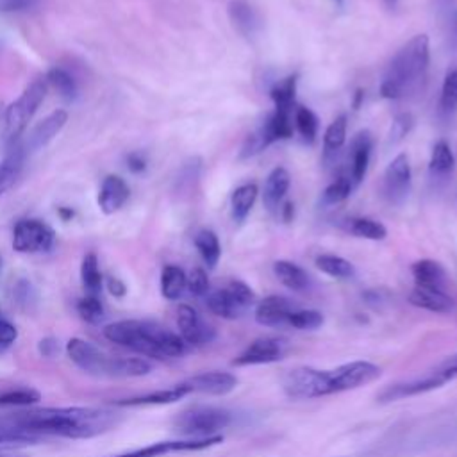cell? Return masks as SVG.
Instances as JSON below:
<instances>
[{
    "label": "cell",
    "mask_w": 457,
    "mask_h": 457,
    "mask_svg": "<svg viewBox=\"0 0 457 457\" xmlns=\"http://www.w3.org/2000/svg\"><path fill=\"white\" fill-rule=\"evenodd\" d=\"M116 412L98 407H41L0 416V443H37L43 436L87 439L116 425Z\"/></svg>",
    "instance_id": "6da1fadb"
},
{
    "label": "cell",
    "mask_w": 457,
    "mask_h": 457,
    "mask_svg": "<svg viewBox=\"0 0 457 457\" xmlns=\"http://www.w3.org/2000/svg\"><path fill=\"white\" fill-rule=\"evenodd\" d=\"M186 395H189L186 391V387L182 384H177L173 387L168 389H159V391H152L146 395H139V396H130V398H121V400H114L112 405L116 407H139V405H166V403H173L179 402L180 398H184Z\"/></svg>",
    "instance_id": "603a6c76"
},
{
    "label": "cell",
    "mask_w": 457,
    "mask_h": 457,
    "mask_svg": "<svg viewBox=\"0 0 457 457\" xmlns=\"http://www.w3.org/2000/svg\"><path fill=\"white\" fill-rule=\"evenodd\" d=\"M232 421V414L227 409L214 405H193L182 411L175 420V428L186 437L200 439V437H214L220 436L223 428H227Z\"/></svg>",
    "instance_id": "277c9868"
},
{
    "label": "cell",
    "mask_w": 457,
    "mask_h": 457,
    "mask_svg": "<svg viewBox=\"0 0 457 457\" xmlns=\"http://www.w3.org/2000/svg\"><path fill=\"white\" fill-rule=\"evenodd\" d=\"M289 184H291V177L286 168L277 166L270 171V175L266 177V182H264V189H262V202L268 211L278 209V205L282 204V200L289 189Z\"/></svg>",
    "instance_id": "7402d4cb"
},
{
    "label": "cell",
    "mask_w": 457,
    "mask_h": 457,
    "mask_svg": "<svg viewBox=\"0 0 457 457\" xmlns=\"http://www.w3.org/2000/svg\"><path fill=\"white\" fill-rule=\"evenodd\" d=\"M448 378L443 377L441 373L437 371H432L425 377H420V378H412V380H407V382H396V384H391V386H386L377 400L382 402V403H387V402H396V400H403V398H411V396H416V395H421V393H427V391H432V389H437L441 387Z\"/></svg>",
    "instance_id": "5bb4252c"
},
{
    "label": "cell",
    "mask_w": 457,
    "mask_h": 457,
    "mask_svg": "<svg viewBox=\"0 0 457 457\" xmlns=\"http://www.w3.org/2000/svg\"><path fill=\"white\" fill-rule=\"evenodd\" d=\"M152 362L145 357H116L114 377H143L152 371Z\"/></svg>",
    "instance_id": "8d00e7d4"
},
{
    "label": "cell",
    "mask_w": 457,
    "mask_h": 457,
    "mask_svg": "<svg viewBox=\"0 0 457 457\" xmlns=\"http://www.w3.org/2000/svg\"><path fill=\"white\" fill-rule=\"evenodd\" d=\"M177 327L179 336L186 345L202 346L214 339V330L200 318V314L191 305H179L177 309Z\"/></svg>",
    "instance_id": "4fadbf2b"
},
{
    "label": "cell",
    "mask_w": 457,
    "mask_h": 457,
    "mask_svg": "<svg viewBox=\"0 0 457 457\" xmlns=\"http://www.w3.org/2000/svg\"><path fill=\"white\" fill-rule=\"evenodd\" d=\"M346 141V114L337 116L325 130L323 146L327 154H336Z\"/></svg>",
    "instance_id": "74e56055"
},
{
    "label": "cell",
    "mask_w": 457,
    "mask_h": 457,
    "mask_svg": "<svg viewBox=\"0 0 457 457\" xmlns=\"http://www.w3.org/2000/svg\"><path fill=\"white\" fill-rule=\"evenodd\" d=\"M384 2H386V4H387V5H395V4H396V2H398V0H384Z\"/></svg>",
    "instance_id": "6f0895ef"
},
{
    "label": "cell",
    "mask_w": 457,
    "mask_h": 457,
    "mask_svg": "<svg viewBox=\"0 0 457 457\" xmlns=\"http://www.w3.org/2000/svg\"><path fill=\"white\" fill-rule=\"evenodd\" d=\"M25 154L20 146V141H16L11 148L9 154L4 157V161L0 162V195L5 193L20 177L23 161H25Z\"/></svg>",
    "instance_id": "4316f807"
},
{
    "label": "cell",
    "mask_w": 457,
    "mask_h": 457,
    "mask_svg": "<svg viewBox=\"0 0 457 457\" xmlns=\"http://www.w3.org/2000/svg\"><path fill=\"white\" fill-rule=\"evenodd\" d=\"M439 105L445 112L457 111V68L450 70L443 80Z\"/></svg>",
    "instance_id": "f6af8a7d"
},
{
    "label": "cell",
    "mask_w": 457,
    "mask_h": 457,
    "mask_svg": "<svg viewBox=\"0 0 457 457\" xmlns=\"http://www.w3.org/2000/svg\"><path fill=\"white\" fill-rule=\"evenodd\" d=\"M273 273L278 282L291 291H305L309 287L307 271L291 261H275Z\"/></svg>",
    "instance_id": "484cf974"
},
{
    "label": "cell",
    "mask_w": 457,
    "mask_h": 457,
    "mask_svg": "<svg viewBox=\"0 0 457 457\" xmlns=\"http://www.w3.org/2000/svg\"><path fill=\"white\" fill-rule=\"evenodd\" d=\"M223 437L221 436H214V437H200V439H193V437H186V439H168V441H157L152 445H146L143 448H136L130 452H123L118 455H111V457H161L166 453H173V452H196V450H205L211 448L218 443H221Z\"/></svg>",
    "instance_id": "8fae6325"
},
{
    "label": "cell",
    "mask_w": 457,
    "mask_h": 457,
    "mask_svg": "<svg viewBox=\"0 0 457 457\" xmlns=\"http://www.w3.org/2000/svg\"><path fill=\"white\" fill-rule=\"evenodd\" d=\"M41 400V395L30 387L0 393V407H30Z\"/></svg>",
    "instance_id": "f35d334b"
},
{
    "label": "cell",
    "mask_w": 457,
    "mask_h": 457,
    "mask_svg": "<svg viewBox=\"0 0 457 457\" xmlns=\"http://www.w3.org/2000/svg\"><path fill=\"white\" fill-rule=\"evenodd\" d=\"M328 373L332 393H343L375 382L380 377V368L368 361H352L328 370Z\"/></svg>",
    "instance_id": "30bf717a"
},
{
    "label": "cell",
    "mask_w": 457,
    "mask_h": 457,
    "mask_svg": "<svg viewBox=\"0 0 457 457\" xmlns=\"http://www.w3.org/2000/svg\"><path fill=\"white\" fill-rule=\"evenodd\" d=\"M68 121V114L66 111L59 109V111H54L52 114H48L43 121H39L32 130L30 134L27 136V139L23 143H20L21 150L25 155L46 146L61 130L62 127L66 125Z\"/></svg>",
    "instance_id": "e0dca14e"
},
{
    "label": "cell",
    "mask_w": 457,
    "mask_h": 457,
    "mask_svg": "<svg viewBox=\"0 0 457 457\" xmlns=\"http://www.w3.org/2000/svg\"><path fill=\"white\" fill-rule=\"evenodd\" d=\"M55 243L54 230L41 220H21L12 232V248L20 253L48 252Z\"/></svg>",
    "instance_id": "9c48e42d"
},
{
    "label": "cell",
    "mask_w": 457,
    "mask_h": 457,
    "mask_svg": "<svg viewBox=\"0 0 457 457\" xmlns=\"http://www.w3.org/2000/svg\"><path fill=\"white\" fill-rule=\"evenodd\" d=\"M228 14H230V20L234 21V25L239 29V32H243L245 36H250L255 32L257 25H259V18L248 2L232 0L228 4Z\"/></svg>",
    "instance_id": "f546056e"
},
{
    "label": "cell",
    "mask_w": 457,
    "mask_h": 457,
    "mask_svg": "<svg viewBox=\"0 0 457 457\" xmlns=\"http://www.w3.org/2000/svg\"><path fill=\"white\" fill-rule=\"evenodd\" d=\"M46 82H50L62 98L66 100H71L75 98L77 95V84H75V79L62 68H52L48 73H46Z\"/></svg>",
    "instance_id": "60d3db41"
},
{
    "label": "cell",
    "mask_w": 457,
    "mask_h": 457,
    "mask_svg": "<svg viewBox=\"0 0 457 457\" xmlns=\"http://www.w3.org/2000/svg\"><path fill=\"white\" fill-rule=\"evenodd\" d=\"M334 2H337V4H341V0H334Z\"/></svg>",
    "instance_id": "91938a15"
},
{
    "label": "cell",
    "mask_w": 457,
    "mask_h": 457,
    "mask_svg": "<svg viewBox=\"0 0 457 457\" xmlns=\"http://www.w3.org/2000/svg\"><path fill=\"white\" fill-rule=\"evenodd\" d=\"M287 352V341L280 337H257L253 339L234 361V366H257L280 361Z\"/></svg>",
    "instance_id": "7c38bea8"
},
{
    "label": "cell",
    "mask_w": 457,
    "mask_h": 457,
    "mask_svg": "<svg viewBox=\"0 0 457 457\" xmlns=\"http://www.w3.org/2000/svg\"><path fill=\"white\" fill-rule=\"evenodd\" d=\"M129 195H130V189L127 182L118 175H109L102 182V187L98 193V205L102 212L112 214L125 205V202L129 200Z\"/></svg>",
    "instance_id": "ffe728a7"
},
{
    "label": "cell",
    "mask_w": 457,
    "mask_h": 457,
    "mask_svg": "<svg viewBox=\"0 0 457 457\" xmlns=\"http://www.w3.org/2000/svg\"><path fill=\"white\" fill-rule=\"evenodd\" d=\"M80 280L87 295L96 296L102 289V273L98 268V259L95 253H86L80 264Z\"/></svg>",
    "instance_id": "e575fe53"
},
{
    "label": "cell",
    "mask_w": 457,
    "mask_h": 457,
    "mask_svg": "<svg viewBox=\"0 0 457 457\" xmlns=\"http://www.w3.org/2000/svg\"><path fill=\"white\" fill-rule=\"evenodd\" d=\"M187 393L223 396L236 389L237 378L228 371H204L180 382Z\"/></svg>",
    "instance_id": "2e32d148"
},
{
    "label": "cell",
    "mask_w": 457,
    "mask_h": 457,
    "mask_svg": "<svg viewBox=\"0 0 457 457\" xmlns=\"http://www.w3.org/2000/svg\"><path fill=\"white\" fill-rule=\"evenodd\" d=\"M409 302L420 309L430 312H450L455 305L453 298L445 289H432V287H418L409 295Z\"/></svg>",
    "instance_id": "44dd1931"
},
{
    "label": "cell",
    "mask_w": 457,
    "mask_h": 457,
    "mask_svg": "<svg viewBox=\"0 0 457 457\" xmlns=\"http://www.w3.org/2000/svg\"><path fill=\"white\" fill-rule=\"evenodd\" d=\"M346 230L357 237H364V239H373V241H380L387 236V228L373 220V218H350L346 223Z\"/></svg>",
    "instance_id": "836d02e7"
},
{
    "label": "cell",
    "mask_w": 457,
    "mask_h": 457,
    "mask_svg": "<svg viewBox=\"0 0 457 457\" xmlns=\"http://www.w3.org/2000/svg\"><path fill=\"white\" fill-rule=\"evenodd\" d=\"M209 311L225 320H237L255 303V293L243 280H230L227 286L205 295Z\"/></svg>",
    "instance_id": "8992f818"
},
{
    "label": "cell",
    "mask_w": 457,
    "mask_h": 457,
    "mask_svg": "<svg viewBox=\"0 0 457 457\" xmlns=\"http://www.w3.org/2000/svg\"><path fill=\"white\" fill-rule=\"evenodd\" d=\"M437 373H441L443 377H446L448 380L450 378H453V377H457V355L455 357H450V359H446L437 370H436Z\"/></svg>",
    "instance_id": "f907efd6"
},
{
    "label": "cell",
    "mask_w": 457,
    "mask_h": 457,
    "mask_svg": "<svg viewBox=\"0 0 457 457\" xmlns=\"http://www.w3.org/2000/svg\"><path fill=\"white\" fill-rule=\"evenodd\" d=\"M187 291L195 296H205L209 293V278L202 268H195L187 275Z\"/></svg>",
    "instance_id": "bcb514c9"
},
{
    "label": "cell",
    "mask_w": 457,
    "mask_h": 457,
    "mask_svg": "<svg viewBox=\"0 0 457 457\" xmlns=\"http://www.w3.org/2000/svg\"><path fill=\"white\" fill-rule=\"evenodd\" d=\"M352 187H353V184L348 177H339L330 186H327V189L321 195V204L323 205H334V204L343 202L345 198L350 196Z\"/></svg>",
    "instance_id": "ee69618b"
},
{
    "label": "cell",
    "mask_w": 457,
    "mask_h": 457,
    "mask_svg": "<svg viewBox=\"0 0 457 457\" xmlns=\"http://www.w3.org/2000/svg\"><path fill=\"white\" fill-rule=\"evenodd\" d=\"M59 212H61V216H62L64 220H68V218L73 216V212H71V211H66V209H59Z\"/></svg>",
    "instance_id": "9f6ffc18"
},
{
    "label": "cell",
    "mask_w": 457,
    "mask_h": 457,
    "mask_svg": "<svg viewBox=\"0 0 457 457\" xmlns=\"http://www.w3.org/2000/svg\"><path fill=\"white\" fill-rule=\"evenodd\" d=\"M257 193H259V189H257V184H253V182L243 184L234 189V193L230 196V205H232V218L237 223H241L252 211Z\"/></svg>",
    "instance_id": "f1b7e54d"
},
{
    "label": "cell",
    "mask_w": 457,
    "mask_h": 457,
    "mask_svg": "<svg viewBox=\"0 0 457 457\" xmlns=\"http://www.w3.org/2000/svg\"><path fill=\"white\" fill-rule=\"evenodd\" d=\"M127 164H129V170H130V171L139 173V171H143V170L146 168V159H145L141 154L134 152V154H130V155L127 157Z\"/></svg>",
    "instance_id": "816d5d0a"
},
{
    "label": "cell",
    "mask_w": 457,
    "mask_h": 457,
    "mask_svg": "<svg viewBox=\"0 0 457 457\" xmlns=\"http://www.w3.org/2000/svg\"><path fill=\"white\" fill-rule=\"evenodd\" d=\"M46 95V80H34L25 87V91L5 109V137L11 145L20 141V136L27 129L29 121L36 114Z\"/></svg>",
    "instance_id": "5b68a950"
},
{
    "label": "cell",
    "mask_w": 457,
    "mask_h": 457,
    "mask_svg": "<svg viewBox=\"0 0 457 457\" xmlns=\"http://www.w3.org/2000/svg\"><path fill=\"white\" fill-rule=\"evenodd\" d=\"M414 286L418 287H432L445 289L446 286V270L441 262L434 259H420L411 266Z\"/></svg>",
    "instance_id": "cb8c5ba5"
},
{
    "label": "cell",
    "mask_w": 457,
    "mask_h": 457,
    "mask_svg": "<svg viewBox=\"0 0 457 457\" xmlns=\"http://www.w3.org/2000/svg\"><path fill=\"white\" fill-rule=\"evenodd\" d=\"M195 246L200 257L204 259V262L207 264V268H214L218 264L221 255V246H220L218 236L212 230H207V228L200 230L195 236Z\"/></svg>",
    "instance_id": "d6a6232c"
},
{
    "label": "cell",
    "mask_w": 457,
    "mask_h": 457,
    "mask_svg": "<svg viewBox=\"0 0 457 457\" xmlns=\"http://www.w3.org/2000/svg\"><path fill=\"white\" fill-rule=\"evenodd\" d=\"M16 339H18V328L11 321L0 318V348L12 345Z\"/></svg>",
    "instance_id": "c3c4849f"
},
{
    "label": "cell",
    "mask_w": 457,
    "mask_h": 457,
    "mask_svg": "<svg viewBox=\"0 0 457 457\" xmlns=\"http://www.w3.org/2000/svg\"><path fill=\"white\" fill-rule=\"evenodd\" d=\"M66 353L82 371L96 377H114L116 357H109L95 343L82 337H71L66 343Z\"/></svg>",
    "instance_id": "ba28073f"
},
{
    "label": "cell",
    "mask_w": 457,
    "mask_h": 457,
    "mask_svg": "<svg viewBox=\"0 0 457 457\" xmlns=\"http://www.w3.org/2000/svg\"><path fill=\"white\" fill-rule=\"evenodd\" d=\"M293 204L291 202H286L284 204V207H282V218L286 220V221H291V218H293Z\"/></svg>",
    "instance_id": "db71d44e"
},
{
    "label": "cell",
    "mask_w": 457,
    "mask_h": 457,
    "mask_svg": "<svg viewBox=\"0 0 457 457\" xmlns=\"http://www.w3.org/2000/svg\"><path fill=\"white\" fill-rule=\"evenodd\" d=\"M361 98H362V91H361V89H357V91H355V100H353V107H355V109L359 107Z\"/></svg>",
    "instance_id": "11a10c76"
},
{
    "label": "cell",
    "mask_w": 457,
    "mask_h": 457,
    "mask_svg": "<svg viewBox=\"0 0 457 457\" xmlns=\"http://www.w3.org/2000/svg\"><path fill=\"white\" fill-rule=\"evenodd\" d=\"M187 289V277L182 268L168 264L161 271V293L166 300H179Z\"/></svg>",
    "instance_id": "83f0119b"
},
{
    "label": "cell",
    "mask_w": 457,
    "mask_h": 457,
    "mask_svg": "<svg viewBox=\"0 0 457 457\" xmlns=\"http://www.w3.org/2000/svg\"><path fill=\"white\" fill-rule=\"evenodd\" d=\"M373 148V137L368 130H361L353 136L350 143V175L352 184H359L368 170L370 155Z\"/></svg>",
    "instance_id": "d6986e66"
},
{
    "label": "cell",
    "mask_w": 457,
    "mask_h": 457,
    "mask_svg": "<svg viewBox=\"0 0 457 457\" xmlns=\"http://www.w3.org/2000/svg\"><path fill=\"white\" fill-rule=\"evenodd\" d=\"M0 457H12V455H5V453H2V452H0Z\"/></svg>",
    "instance_id": "680465c9"
},
{
    "label": "cell",
    "mask_w": 457,
    "mask_h": 457,
    "mask_svg": "<svg viewBox=\"0 0 457 457\" xmlns=\"http://www.w3.org/2000/svg\"><path fill=\"white\" fill-rule=\"evenodd\" d=\"M296 82H298V75H287L270 89V96L275 104V109H280V111L293 109L295 96H296Z\"/></svg>",
    "instance_id": "1f68e13d"
},
{
    "label": "cell",
    "mask_w": 457,
    "mask_h": 457,
    "mask_svg": "<svg viewBox=\"0 0 457 457\" xmlns=\"http://www.w3.org/2000/svg\"><path fill=\"white\" fill-rule=\"evenodd\" d=\"M36 0H0V12H11V11H21L34 4Z\"/></svg>",
    "instance_id": "681fc988"
},
{
    "label": "cell",
    "mask_w": 457,
    "mask_h": 457,
    "mask_svg": "<svg viewBox=\"0 0 457 457\" xmlns=\"http://www.w3.org/2000/svg\"><path fill=\"white\" fill-rule=\"evenodd\" d=\"M412 127V116L407 114V112H402L398 114L395 120H393V125H391V130H389V137L387 141L389 143H398L400 139H403V136L411 130Z\"/></svg>",
    "instance_id": "7dc6e473"
},
{
    "label": "cell",
    "mask_w": 457,
    "mask_h": 457,
    "mask_svg": "<svg viewBox=\"0 0 457 457\" xmlns=\"http://www.w3.org/2000/svg\"><path fill=\"white\" fill-rule=\"evenodd\" d=\"M264 148L278 139H287L293 136V121H291V111H280L275 109L268 120L262 123V127L257 130Z\"/></svg>",
    "instance_id": "d4e9b609"
},
{
    "label": "cell",
    "mask_w": 457,
    "mask_h": 457,
    "mask_svg": "<svg viewBox=\"0 0 457 457\" xmlns=\"http://www.w3.org/2000/svg\"><path fill=\"white\" fill-rule=\"evenodd\" d=\"M295 125L305 141H314L320 123H318V116L311 109L298 107L295 111Z\"/></svg>",
    "instance_id": "7bdbcfd3"
},
{
    "label": "cell",
    "mask_w": 457,
    "mask_h": 457,
    "mask_svg": "<svg viewBox=\"0 0 457 457\" xmlns=\"http://www.w3.org/2000/svg\"><path fill=\"white\" fill-rule=\"evenodd\" d=\"M411 189V164L407 154H398L384 173V193L391 204H402Z\"/></svg>",
    "instance_id": "9a60e30c"
},
{
    "label": "cell",
    "mask_w": 457,
    "mask_h": 457,
    "mask_svg": "<svg viewBox=\"0 0 457 457\" xmlns=\"http://www.w3.org/2000/svg\"><path fill=\"white\" fill-rule=\"evenodd\" d=\"M428 66V36L418 34L391 59L380 84V95L389 100L403 96L425 75Z\"/></svg>",
    "instance_id": "3957f363"
},
{
    "label": "cell",
    "mask_w": 457,
    "mask_h": 457,
    "mask_svg": "<svg viewBox=\"0 0 457 457\" xmlns=\"http://www.w3.org/2000/svg\"><path fill=\"white\" fill-rule=\"evenodd\" d=\"M295 305L284 296H266L255 305V321L264 327H286Z\"/></svg>",
    "instance_id": "ac0fdd59"
},
{
    "label": "cell",
    "mask_w": 457,
    "mask_h": 457,
    "mask_svg": "<svg viewBox=\"0 0 457 457\" xmlns=\"http://www.w3.org/2000/svg\"><path fill=\"white\" fill-rule=\"evenodd\" d=\"M107 289H109V293H111L112 296H116V298H121V296L125 295V291H127L125 284H123L121 280L114 278V277H109V278H107Z\"/></svg>",
    "instance_id": "f5cc1de1"
},
{
    "label": "cell",
    "mask_w": 457,
    "mask_h": 457,
    "mask_svg": "<svg viewBox=\"0 0 457 457\" xmlns=\"http://www.w3.org/2000/svg\"><path fill=\"white\" fill-rule=\"evenodd\" d=\"M77 312L89 325H100L105 316L102 302L98 300V296H91V295H86L77 302Z\"/></svg>",
    "instance_id": "b9f144b4"
},
{
    "label": "cell",
    "mask_w": 457,
    "mask_h": 457,
    "mask_svg": "<svg viewBox=\"0 0 457 457\" xmlns=\"http://www.w3.org/2000/svg\"><path fill=\"white\" fill-rule=\"evenodd\" d=\"M284 391L296 400L320 398L332 393L328 370H316L311 366H298L282 377Z\"/></svg>",
    "instance_id": "52a82bcc"
},
{
    "label": "cell",
    "mask_w": 457,
    "mask_h": 457,
    "mask_svg": "<svg viewBox=\"0 0 457 457\" xmlns=\"http://www.w3.org/2000/svg\"><path fill=\"white\" fill-rule=\"evenodd\" d=\"M323 325V314L314 309H293L287 320V327L296 330H314Z\"/></svg>",
    "instance_id": "ab89813d"
},
{
    "label": "cell",
    "mask_w": 457,
    "mask_h": 457,
    "mask_svg": "<svg viewBox=\"0 0 457 457\" xmlns=\"http://www.w3.org/2000/svg\"><path fill=\"white\" fill-rule=\"evenodd\" d=\"M455 161H453V154H452V148L450 145L445 141V139H439L434 148H432V154H430V173L432 175H446L452 171Z\"/></svg>",
    "instance_id": "d590c367"
},
{
    "label": "cell",
    "mask_w": 457,
    "mask_h": 457,
    "mask_svg": "<svg viewBox=\"0 0 457 457\" xmlns=\"http://www.w3.org/2000/svg\"><path fill=\"white\" fill-rule=\"evenodd\" d=\"M316 268L334 278H352L355 275V268L350 261H346L345 257H339V255H332V253L318 255Z\"/></svg>",
    "instance_id": "4dcf8cb0"
},
{
    "label": "cell",
    "mask_w": 457,
    "mask_h": 457,
    "mask_svg": "<svg viewBox=\"0 0 457 457\" xmlns=\"http://www.w3.org/2000/svg\"><path fill=\"white\" fill-rule=\"evenodd\" d=\"M105 339L152 359L180 357L186 343L177 332L148 320H121L104 328Z\"/></svg>",
    "instance_id": "7a4b0ae2"
}]
</instances>
